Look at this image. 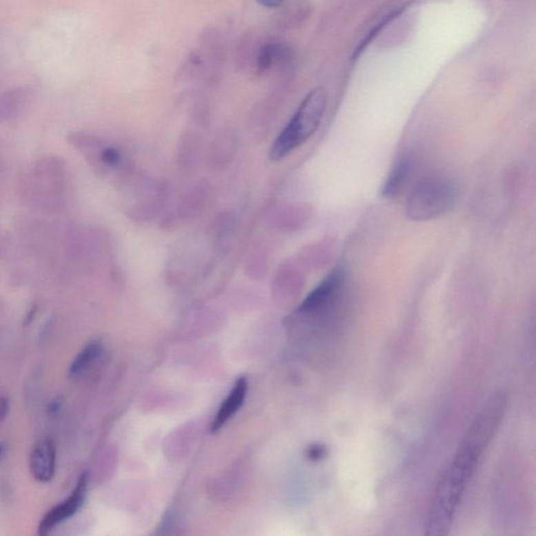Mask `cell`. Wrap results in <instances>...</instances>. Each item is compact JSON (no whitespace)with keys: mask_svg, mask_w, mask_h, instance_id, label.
Wrapping results in <instances>:
<instances>
[{"mask_svg":"<svg viewBox=\"0 0 536 536\" xmlns=\"http://www.w3.org/2000/svg\"><path fill=\"white\" fill-rule=\"evenodd\" d=\"M286 50L277 43H267L261 48L257 60V70L259 74L268 72L272 66L284 61Z\"/></svg>","mask_w":536,"mask_h":536,"instance_id":"cell-10","label":"cell"},{"mask_svg":"<svg viewBox=\"0 0 536 536\" xmlns=\"http://www.w3.org/2000/svg\"><path fill=\"white\" fill-rule=\"evenodd\" d=\"M102 353V346L99 341H92L87 344L78 355L72 361L70 368V374L72 376H78L82 374L87 368L90 367L95 361L100 357Z\"/></svg>","mask_w":536,"mask_h":536,"instance_id":"cell-9","label":"cell"},{"mask_svg":"<svg viewBox=\"0 0 536 536\" xmlns=\"http://www.w3.org/2000/svg\"><path fill=\"white\" fill-rule=\"evenodd\" d=\"M507 404V393L497 392L487 400L469 426L452 462L439 481L426 519V535H445L450 532L463 495L481 457L503 421Z\"/></svg>","mask_w":536,"mask_h":536,"instance_id":"cell-1","label":"cell"},{"mask_svg":"<svg viewBox=\"0 0 536 536\" xmlns=\"http://www.w3.org/2000/svg\"><path fill=\"white\" fill-rule=\"evenodd\" d=\"M62 404H63V402H62L61 398H56V399L52 400V401L48 404V413H50V415H52V416L58 414V413L60 412V410H61Z\"/></svg>","mask_w":536,"mask_h":536,"instance_id":"cell-15","label":"cell"},{"mask_svg":"<svg viewBox=\"0 0 536 536\" xmlns=\"http://www.w3.org/2000/svg\"><path fill=\"white\" fill-rule=\"evenodd\" d=\"M100 159L105 165L115 167L120 163L121 155L115 148L106 147L101 151Z\"/></svg>","mask_w":536,"mask_h":536,"instance_id":"cell-11","label":"cell"},{"mask_svg":"<svg viewBox=\"0 0 536 536\" xmlns=\"http://www.w3.org/2000/svg\"><path fill=\"white\" fill-rule=\"evenodd\" d=\"M345 281V274L341 268H335L326 277L303 301L300 310L302 312H317L332 304L341 292Z\"/></svg>","mask_w":536,"mask_h":536,"instance_id":"cell-5","label":"cell"},{"mask_svg":"<svg viewBox=\"0 0 536 536\" xmlns=\"http://www.w3.org/2000/svg\"><path fill=\"white\" fill-rule=\"evenodd\" d=\"M57 448L52 439H43L35 445L30 456V469L34 479L50 482L56 471Z\"/></svg>","mask_w":536,"mask_h":536,"instance_id":"cell-6","label":"cell"},{"mask_svg":"<svg viewBox=\"0 0 536 536\" xmlns=\"http://www.w3.org/2000/svg\"><path fill=\"white\" fill-rule=\"evenodd\" d=\"M10 401L7 397L3 396L0 397V421L6 419V417L9 414Z\"/></svg>","mask_w":536,"mask_h":536,"instance_id":"cell-13","label":"cell"},{"mask_svg":"<svg viewBox=\"0 0 536 536\" xmlns=\"http://www.w3.org/2000/svg\"><path fill=\"white\" fill-rule=\"evenodd\" d=\"M326 105L327 94L323 87L313 89L305 97L272 143L270 151L272 161H282L312 137L321 124Z\"/></svg>","mask_w":536,"mask_h":536,"instance_id":"cell-2","label":"cell"},{"mask_svg":"<svg viewBox=\"0 0 536 536\" xmlns=\"http://www.w3.org/2000/svg\"><path fill=\"white\" fill-rule=\"evenodd\" d=\"M6 445L5 443L0 442V462H1V460H3V457H5L6 455Z\"/></svg>","mask_w":536,"mask_h":536,"instance_id":"cell-17","label":"cell"},{"mask_svg":"<svg viewBox=\"0 0 536 536\" xmlns=\"http://www.w3.org/2000/svg\"><path fill=\"white\" fill-rule=\"evenodd\" d=\"M414 169V161L410 155H404L398 159L389 174L386 176V181L381 188L382 196L386 198H393L399 195L404 189L408 179Z\"/></svg>","mask_w":536,"mask_h":536,"instance_id":"cell-8","label":"cell"},{"mask_svg":"<svg viewBox=\"0 0 536 536\" xmlns=\"http://www.w3.org/2000/svg\"><path fill=\"white\" fill-rule=\"evenodd\" d=\"M89 475L88 473H83L77 482L76 487L72 490V495L62 502L54 506V508L50 509L43 519L40 522L38 527V534L41 536L50 534L57 526L63 523L66 519L74 517L84 504L86 499L87 489H88Z\"/></svg>","mask_w":536,"mask_h":536,"instance_id":"cell-4","label":"cell"},{"mask_svg":"<svg viewBox=\"0 0 536 536\" xmlns=\"http://www.w3.org/2000/svg\"><path fill=\"white\" fill-rule=\"evenodd\" d=\"M324 455H325V450L321 445H312L307 452L308 458L313 461L319 460L323 458Z\"/></svg>","mask_w":536,"mask_h":536,"instance_id":"cell-12","label":"cell"},{"mask_svg":"<svg viewBox=\"0 0 536 536\" xmlns=\"http://www.w3.org/2000/svg\"><path fill=\"white\" fill-rule=\"evenodd\" d=\"M256 1L259 5L267 8V9H277L284 3V0H256Z\"/></svg>","mask_w":536,"mask_h":536,"instance_id":"cell-14","label":"cell"},{"mask_svg":"<svg viewBox=\"0 0 536 536\" xmlns=\"http://www.w3.org/2000/svg\"><path fill=\"white\" fill-rule=\"evenodd\" d=\"M248 388V380L246 377H240L237 379L232 392L228 394V397L224 400L217 415H216L215 419H214L211 426L212 432H218L241 408L244 400H246Z\"/></svg>","mask_w":536,"mask_h":536,"instance_id":"cell-7","label":"cell"},{"mask_svg":"<svg viewBox=\"0 0 536 536\" xmlns=\"http://www.w3.org/2000/svg\"><path fill=\"white\" fill-rule=\"evenodd\" d=\"M460 195L456 181L445 176L422 178L406 199V212L413 221H430L452 211Z\"/></svg>","mask_w":536,"mask_h":536,"instance_id":"cell-3","label":"cell"},{"mask_svg":"<svg viewBox=\"0 0 536 536\" xmlns=\"http://www.w3.org/2000/svg\"><path fill=\"white\" fill-rule=\"evenodd\" d=\"M36 312H37V306L32 307L31 310H30L28 315H26V321H24L26 325H28V324L31 323L32 319H33L34 317H35Z\"/></svg>","mask_w":536,"mask_h":536,"instance_id":"cell-16","label":"cell"}]
</instances>
